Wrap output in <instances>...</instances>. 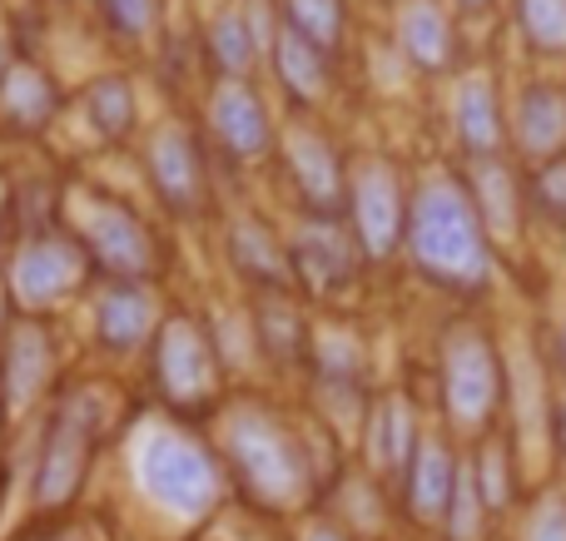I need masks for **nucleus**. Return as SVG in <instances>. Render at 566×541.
I'll return each instance as SVG.
<instances>
[{"mask_svg":"<svg viewBox=\"0 0 566 541\" xmlns=\"http://www.w3.org/2000/svg\"><path fill=\"white\" fill-rule=\"evenodd\" d=\"M408 248L412 264L428 278L448 288H482L492 278V248H488V224H482L472 194L448 174H432L418 184L408 204Z\"/></svg>","mask_w":566,"mask_h":541,"instance_id":"1","label":"nucleus"},{"mask_svg":"<svg viewBox=\"0 0 566 541\" xmlns=\"http://www.w3.org/2000/svg\"><path fill=\"white\" fill-rule=\"evenodd\" d=\"M224 453L254 497L274 507H293L308 492V457L293 433L264 407H234L224 417Z\"/></svg>","mask_w":566,"mask_h":541,"instance_id":"2","label":"nucleus"},{"mask_svg":"<svg viewBox=\"0 0 566 541\" xmlns=\"http://www.w3.org/2000/svg\"><path fill=\"white\" fill-rule=\"evenodd\" d=\"M135 477L165 512L175 517H205L219 502V467L205 443L175 427H149L135 447Z\"/></svg>","mask_w":566,"mask_h":541,"instance_id":"3","label":"nucleus"},{"mask_svg":"<svg viewBox=\"0 0 566 541\" xmlns=\"http://www.w3.org/2000/svg\"><path fill=\"white\" fill-rule=\"evenodd\" d=\"M502 397V363L497 348L478 328H452L442 343V403L458 427H482Z\"/></svg>","mask_w":566,"mask_h":541,"instance_id":"4","label":"nucleus"},{"mask_svg":"<svg viewBox=\"0 0 566 541\" xmlns=\"http://www.w3.org/2000/svg\"><path fill=\"white\" fill-rule=\"evenodd\" d=\"M348 204H353V229H358V248L368 258H388L398 238L408 234V204L398 189L388 159L363 155L348 169Z\"/></svg>","mask_w":566,"mask_h":541,"instance_id":"5","label":"nucleus"},{"mask_svg":"<svg viewBox=\"0 0 566 541\" xmlns=\"http://www.w3.org/2000/svg\"><path fill=\"white\" fill-rule=\"evenodd\" d=\"M80 284H85V248L75 238H60V234L30 238L15 254V264H10V294L30 314H45V308L65 304Z\"/></svg>","mask_w":566,"mask_h":541,"instance_id":"6","label":"nucleus"},{"mask_svg":"<svg viewBox=\"0 0 566 541\" xmlns=\"http://www.w3.org/2000/svg\"><path fill=\"white\" fill-rule=\"evenodd\" d=\"M99 407L85 393L65 397L55 427L45 437V453H40V473H35V502L40 507H60L75 497L80 477H85V457H90V437H95Z\"/></svg>","mask_w":566,"mask_h":541,"instance_id":"7","label":"nucleus"},{"mask_svg":"<svg viewBox=\"0 0 566 541\" xmlns=\"http://www.w3.org/2000/svg\"><path fill=\"white\" fill-rule=\"evenodd\" d=\"M80 238H85V254H95L125 284L155 274V234L115 199H90L80 214Z\"/></svg>","mask_w":566,"mask_h":541,"instance_id":"8","label":"nucleus"},{"mask_svg":"<svg viewBox=\"0 0 566 541\" xmlns=\"http://www.w3.org/2000/svg\"><path fill=\"white\" fill-rule=\"evenodd\" d=\"M155 378L169 403H205L214 393V348L195 318H165L155 333Z\"/></svg>","mask_w":566,"mask_h":541,"instance_id":"9","label":"nucleus"},{"mask_svg":"<svg viewBox=\"0 0 566 541\" xmlns=\"http://www.w3.org/2000/svg\"><path fill=\"white\" fill-rule=\"evenodd\" d=\"M283 159H289V174L298 184L303 204L313 219H338L348 204V169H343L338 149L308 125H289L283 135Z\"/></svg>","mask_w":566,"mask_h":541,"instance_id":"10","label":"nucleus"},{"mask_svg":"<svg viewBox=\"0 0 566 541\" xmlns=\"http://www.w3.org/2000/svg\"><path fill=\"white\" fill-rule=\"evenodd\" d=\"M149 179H155L159 199L179 214H195L205 204V159H199L189 129L165 125L149 139Z\"/></svg>","mask_w":566,"mask_h":541,"instance_id":"11","label":"nucleus"},{"mask_svg":"<svg viewBox=\"0 0 566 541\" xmlns=\"http://www.w3.org/2000/svg\"><path fill=\"white\" fill-rule=\"evenodd\" d=\"M209 125H214L219 145L239 159H254L269 149L274 125H269V109L244 79H219L214 99H209Z\"/></svg>","mask_w":566,"mask_h":541,"instance_id":"12","label":"nucleus"},{"mask_svg":"<svg viewBox=\"0 0 566 541\" xmlns=\"http://www.w3.org/2000/svg\"><path fill=\"white\" fill-rule=\"evenodd\" d=\"M289 258H293V268H298L303 284L318 288V294L343 288L353 278V268H358L353 244H348V234L338 229V219H308V224L298 229V238H293Z\"/></svg>","mask_w":566,"mask_h":541,"instance_id":"13","label":"nucleus"},{"mask_svg":"<svg viewBox=\"0 0 566 541\" xmlns=\"http://www.w3.org/2000/svg\"><path fill=\"white\" fill-rule=\"evenodd\" d=\"M458 473L462 467L452 463L442 437H418V453H412V463H408V507L422 527L448 522L452 492H458Z\"/></svg>","mask_w":566,"mask_h":541,"instance_id":"14","label":"nucleus"},{"mask_svg":"<svg viewBox=\"0 0 566 541\" xmlns=\"http://www.w3.org/2000/svg\"><path fill=\"white\" fill-rule=\"evenodd\" d=\"M452 125H458V139L468 145V155L497 159V149H502V105H497V85H492V75L462 79L458 99H452Z\"/></svg>","mask_w":566,"mask_h":541,"instance_id":"15","label":"nucleus"},{"mask_svg":"<svg viewBox=\"0 0 566 541\" xmlns=\"http://www.w3.org/2000/svg\"><path fill=\"white\" fill-rule=\"evenodd\" d=\"M517 145L532 159H552L566 145V95L557 85H527L517 99Z\"/></svg>","mask_w":566,"mask_h":541,"instance_id":"16","label":"nucleus"},{"mask_svg":"<svg viewBox=\"0 0 566 541\" xmlns=\"http://www.w3.org/2000/svg\"><path fill=\"white\" fill-rule=\"evenodd\" d=\"M149 328H155V298H149L139 284H119L99 298L95 333L109 353H129V348H139L149 338Z\"/></svg>","mask_w":566,"mask_h":541,"instance_id":"17","label":"nucleus"},{"mask_svg":"<svg viewBox=\"0 0 566 541\" xmlns=\"http://www.w3.org/2000/svg\"><path fill=\"white\" fill-rule=\"evenodd\" d=\"M398 45L418 70H442L452 60V20L438 0H402Z\"/></svg>","mask_w":566,"mask_h":541,"instance_id":"18","label":"nucleus"},{"mask_svg":"<svg viewBox=\"0 0 566 541\" xmlns=\"http://www.w3.org/2000/svg\"><path fill=\"white\" fill-rule=\"evenodd\" d=\"M229 254H234V264L244 268L254 284L274 288V294H283V288H289L293 258H289V248H283L264 224H254V219H239V224L229 229Z\"/></svg>","mask_w":566,"mask_h":541,"instance_id":"19","label":"nucleus"},{"mask_svg":"<svg viewBox=\"0 0 566 541\" xmlns=\"http://www.w3.org/2000/svg\"><path fill=\"white\" fill-rule=\"evenodd\" d=\"M264 20L254 15V10H219L214 25H209V55H214V65L224 70V79H244L249 70H254L259 60V40H264Z\"/></svg>","mask_w":566,"mask_h":541,"instance_id":"20","label":"nucleus"},{"mask_svg":"<svg viewBox=\"0 0 566 541\" xmlns=\"http://www.w3.org/2000/svg\"><path fill=\"white\" fill-rule=\"evenodd\" d=\"M274 70H279L283 89L298 99H318L328 89V50H318L293 25L274 30Z\"/></svg>","mask_w":566,"mask_h":541,"instance_id":"21","label":"nucleus"},{"mask_svg":"<svg viewBox=\"0 0 566 541\" xmlns=\"http://www.w3.org/2000/svg\"><path fill=\"white\" fill-rule=\"evenodd\" d=\"M45 368H50V343L35 323H20L6 343V358H0V378H6V397L10 403H25L35 397V388L45 383Z\"/></svg>","mask_w":566,"mask_h":541,"instance_id":"22","label":"nucleus"},{"mask_svg":"<svg viewBox=\"0 0 566 541\" xmlns=\"http://www.w3.org/2000/svg\"><path fill=\"white\" fill-rule=\"evenodd\" d=\"M0 109H6V119L15 129H40L50 119V109H55V89L35 65H20L0 79Z\"/></svg>","mask_w":566,"mask_h":541,"instance_id":"23","label":"nucleus"},{"mask_svg":"<svg viewBox=\"0 0 566 541\" xmlns=\"http://www.w3.org/2000/svg\"><path fill=\"white\" fill-rule=\"evenodd\" d=\"M472 204H478L482 224L492 234H512L517 229V189H512V174L497 159H478V169H472Z\"/></svg>","mask_w":566,"mask_h":541,"instance_id":"24","label":"nucleus"},{"mask_svg":"<svg viewBox=\"0 0 566 541\" xmlns=\"http://www.w3.org/2000/svg\"><path fill=\"white\" fill-rule=\"evenodd\" d=\"M368 447H373V463H378L382 473L412 463V453H418V433H412V417H408V407H402V397L378 403L373 427H368Z\"/></svg>","mask_w":566,"mask_h":541,"instance_id":"25","label":"nucleus"},{"mask_svg":"<svg viewBox=\"0 0 566 541\" xmlns=\"http://www.w3.org/2000/svg\"><path fill=\"white\" fill-rule=\"evenodd\" d=\"M135 89L125 75H105L85 89V119L99 129L105 139H125L135 129Z\"/></svg>","mask_w":566,"mask_h":541,"instance_id":"26","label":"nucleus"},{"mask_svg":"<svg viewBox=\"0 0 566 541\" xmlns=\"http://www.w3.org/2000/svg\"><path fill=\"white\" fill-rule=\"evenodd\" d=\"M283 25L308 35L318 50H338L343 40V0H283Z\"/></svg>","mask_w":566,"mask_h":541,"instance_id":"27","label":"nucleus"},{"mask_svg":"<svg viewBox=\"0 0 566 541\" xmlns=\"http://www.w3.org/2000/svg\"><path fill=\"white\" fill-rule=\"evenodd\" d=\"M517 20L537 50L566 55V0H517Z\"/></svg>","mask_w":566,"mask_h":541,"instance_id":"28","label":"nucleus"},{"mask_svg":"<svg viewBox=\"0 0 566 541\" xmlns=\"http://www.w3.org/2000/svg\"><path fill=\"white\" fill-rule=\"evenodd\" d=\"M482 512H488V502H482V487H478V473L472 467H462L458 473V492H452V507H448V537L452 541H472L482 527Z\"/></svg>","mask_w":566,"mask_h":541,"instance_id":"29","label":"nucleus"},{"mask_svg":"<svg viewBox=\"0 0 566 541\" xmlns=\"http://www.w3.org/2000/svg\"><path fill=\"white\" fill-rule=\"evenodd\" d=\"M472 473H478V487H482L488 512H497V507L512 502V467H507V453H502L497 443L482 447V457L472 463Z\"/></svg>","mask_w":566,"mask_h":541,"instance_id":"30","label":"nucleus"},{"mask_svg":"<svg viewBox=\"0 0 566 541\" xmlns=\"http://www.w3.org/2000/svg\"><path fill=\"white\" fill-rule=\"evenodd\" d=\"M522 541H566V497H557V492L542 497V502L532 507Z\"/></svg>","mask_w":566,"mask_h":541,"instance_id":"31","label":"nucleus"},{"mask_svg":"<svg viewBox=\"0 0 566 541\" xmlns=\"http://www.w3.org/2000/svg\"><path fill=\"white\" fill-rule=\"evenodd\" d=\"M99 6H105V20L119 35H145L155 25V0H99Z\"/></svg>","mask_w":566,"mask_h":541,"instance_id":"32","label":"nucleus"},{"mask_svg":"<svg viewBox=\"0 0 566 541\" xmlns=\"http://www.w3.org/2000/svg\"><path fill=\"white\" fill-rule=\"evenodd\" d=\"M537 194H542V204L552 209L557 219H566V159H557V165H547L537 174Z\"/></svg>","mask_w":566,"mask_h":541,"instance_id":"33","label":"nucleus"},{"mask_svg":"<svg viewBox=\"0 0 566 541\" xmlns=\"http://www.w3.org/2000/svg\"><path fill=\"white\" fill-rule=\"evenodd\" d=\"M303 541H348V537H343V532H333V527H313V532L303 537Z\"/></svg>","mask_w":566,"mask_h":541,"instance_id":"34","label":"nucleus"},{"mask_svg":"<svg viewBox=\"0 0 566 541\" xmlns=\"http://www.w3.org/2000/svg\"><path fill=\"white\" fill-rule=\"evenodd\" d=\"M492 6V0H458V10H462V15H482V10H488Z\"/></svg>","mask_w":566,"mask_h":541,"instance_id":"35","label":"nucleus"},{"mask_svg":"<svg viewBox=\"0 0 566 541\" xmlns=\"http://www.w3.org/2000/svg\"><path fill=\"white\" fill-rule=\"evenodd\" d=\"M557 348H562V363H566V318H562V328H557Z\"/></svg>","mask_w":566,"mask_h":541,"instance_id":"36","label":"nucleus"},{"mask_svg":"<svg viewBox=\"0 0 566 541\" xmlns=\"http://www.w3.org/2000/svg\"><path fill=\"white\" fill-rule=\"evenodd\" d=\"M0 79H6V45H0Z\"/></svg>","mask_w":566,"mask_h":541,"instance_id":"37","label":"nucleus"},{"mask_svg":"<svg viewBox=\"0 0 566 541\" xmlns=\"http://www.w3.org/2000/svg\"><path fill=\"white\" fill-rule=\"evenodd\" d=\"M0 209H6V194H0Z\"/></svg>","mask_w":566,"mask_h":541,"instance_id":"38","label":"nucleus"}]
</instances>
